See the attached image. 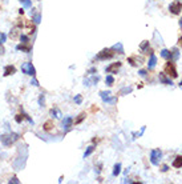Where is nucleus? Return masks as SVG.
Masks as SVG:
<instances>
[{"label": "nucleus", "mask_w": 182, "mask_h": 184, "mask_svg": "<svg viewBox=\"0 0 182 184\" xmlns=\"http://www.w3.org/2000/svg\"><path fill=\"white\" fill-rule=\"evenodd\" d=\"M20 135L15 132H9V133H4V135H0V141L4 147H11L15 141H17Z\"/></svg>", "instance_id": "1"}, {"label": "nucleus", "mask_w": 182, "mask_h": 184, "mask_svg": "<svg viewBox=\"0 0 182 184\" xmlns=\"http://www.w3.org/2000/svg\"><path fill=\"white\" fill-rule=\"evenodd\" d=\"M164 73L167 75L169 78H172V79L178 78V72H177V70H175V64L172 62V60H167V63L165 64Z\"/></svg>", "instance_id": "2"}, {"label": "nucleus", "mask_w": 182, "mask_h": 184, "mask_svg": "<svg viewBox=\"0 0 182 184\" xmlns=\"http://www.w3.org/2000/svg\"><path fill=\"white\" fill-rule=\"evenodd\" d=\"M114 49L113 48H104L103 51H100L97 54V56H96V59L97 60H108V59H112L113 56H114Z\"/></svg>", "instance_id": "3"}, {"label": "nucleus", "mask_w": 182, "mask_h": 184, "mask_svg": "<svg viewBox=\"0 0 182 184\" xmlns=\"http://www.w3.org/2000/svg\"><path fill=\"white\" fill-rule=\"evenodd\" d=\"M21 71H23V73L32 76V78H35V75H36V70H35L33 64H32V63H29V62L21 64Z\"/></svg>", "instance_id": "4"}, {"label": "nucleus", "mask_w": 182, "mask_h": 184, "mask_svg": "<svg viewBox=\"0 0 182 184\" xmlns=\"http://www.w3.org/2000/svg\"><path fill=\"white\" fill-rule=\"evenodd\" d=\"M162 158V152L161 150L156 148V150H151L150 151V161L153 166H158L159 164V159Z\"/></svg>", "instance_id": "5"}, {"label": "nucleus", "mask_w": 182, "mask_h": 184, "mask_svg": "<svg viewBox=\"0 0 182 184\" xmlns=\"http://www.w3.org/2000/svg\"><path fill=\"white\" fill-rule=\"evenodd\" d=\"M169 11L173 15H180L182 12V1L181 0H174V1L169 5Z\"/></svg>", "instance_id": "6"}, {"label": "nucleus", "mask_w": 182, "mask_h": 184, "mask_svg": "<svg viewBox=\"0 0 182 184\" xmlns=\"http://www.w3.org/2000/svg\"><path fill=\"white\" fill-rule=\"evenodd\" d=\"M110 95H112V93L110 92H104V91H101L100 92V96L101 97H103V100L105 101V103H109V104H114L116 101H117V97H110Z\"/></svg>", "instance_id": "7"}, {"label": "nucleus", "mask_w": 182, "mask_h": 184, "mask_svg": "<svg viewBox=\"0 0 182 184\" xmlns=\"http://www.w3.org/2000/svg\"><path fill=\"white\" fill-rule=\"evenodd\" d=\"M121 65H122V63H121V62L112 63V64L108 65V67L105 68V71H106L108 73H117V71L121 68Z\"/></svg>", "instance_id": "8"}, {"label": "nucleus", "mask_w": 182, "mask_h": 184, "mask_svg": "<svg viewBox=\"0 0 182 184\" xmlns=\"http://www.w3.org/2000/svg\"><path fill=\"white\" fill-rule=\"evenodd\" d=\"M128 63H130V65H133V67H137V65H141L142 63H144V59L134 55V56L128 57Z\"/></svg>", "instance_id": "9"}, {"label": "nucleus", "mask_w": 182, "mask_h": 184, "mask_svg": "<svg viewBox=\"0 0 182 184\" xmlns=\"http://www.w3.org/2000/svg\"><path fill=\"white\" fill-rule=\"evenodd\" d=\"M16 49L17 51H21V52H25V54H29L32 51V47L29 43H20L19 45H16Z\"/></svg>", "instance_id": "10"}, {"label": "nucleus", "mask_w": 182, "mask_h": 184, "mask_svg": "<svg viewBox=\"0 0 182 184\" xmlns=\"http://www.w3.org/2000/svg\"><path fill=\"white\" fill-rule=\"evenodd\" d=\"M16 73V68H15V65H11V64H8V65H5L4 67V72H3V76H11V75H15Z\"/></svg>", "instance_id": "11"}, {"label": "nucleus", "mask_w": 182, "mask_h": 184, "mask_svg": "<svg viewBox=\"0 0 182 184\" xmlns=\"http://www.w3.org/2000/svg\"><path fill=\"white\" fill-rule=\"evenodd\" d=\"M73 125V119L71 116H67L64 120H63V127H64V130H69L71 127Z\"/></svg>", "instance_id": "12"}, {"label": "nucleus", "mask_w": 182, "mask_h": 184, "mask_svg": "<svg viewBox=\"0 0 182 184\" xmlns=\"http://www.w3.org/2000/svg\"><path fill=\"white\" fill-rule=\"evenodd\" d=\"M156 64H157V57H156V55L151 52L150 54V60H149V63H148V70H153V68L156 67Z\"/></svg>", "instance_id": "13"}, {"label": "nucleus", "mask_w": 182, "mask_h": 184, "mask_svg": "<svg viewBox=\"0 0 182 184\" xmlns=\"http://www.w3.org/2000/svg\"><path fill=\"white\" fill-rule=\"evenodd\" d=\"M53 128H55V124H53V122H52V120H47V122L43 124V130L47 131V132H51Z\"/></svg>", "instance_id": "14"}, {"label": "nucleus", "mask_w": 182, "mask_h": 184, "mask_svg": "<svg viewBox=\"0 0 182 184\" xmlns=\"http://www.w3.org/2000/svg\"><path fill=\"white\" fill-rule=\"evenodd\" d=\"M25 27L29 28V34H35V32H36V24H35L32 20H27Z\"/></svg>", "instance_id": "15"}, {"label": "nucleus", "mask_w": 182, "mask_h": 184, "mask_svg": "<svg viewBox=\"0 0 182 184\" xmlns=\"http://www.w3.org/2000/svg\"><path fill=\"white\" fill-rule=\"evenodd\" d=\"M161 57H164L165 60H172L173 54L169 51V49H162L161 51Z\"/></svg>", "instance_id": "16"}, {"label": "nucleus", "mask_w": 182, "mask_h": 184, "mask_svg": "<svg viewBox=\"0 0 182 184\" xmlns=\"http://www.w3.org/2000/svg\"><path fill=\"white\" fill-rule=\"evenodd\" d=\"M85 117H87V114H85V112H81V114H80L79 116H77L76 119L73 120V124H74V125H79L80 123H82V120H84Z\"/></svg>", "instance_id": "17"}, {"label": "nucleus", "mask_w": 182, "mask_h": 184, "mask_svg": "<svg viewBox=\"0 0 182 184\" xmlns=\"http://www.w3.org/2000/svg\"><path fill=\"white\" fill-rule=\"evenodd\" d=\"M173 167H174V168H181L182 167V156L181 155H178L177 158L173 160Z\"/></svg>", "instance_id": "18"}, {"label": "nucleus", "mask_w": 182, "mask_h": 184, "mask_svg": "<svg viewBox=\"0 0 182 184\" xmlns=\"http://www.w3.org/2000/svg\"><path fill=\"white\" fill-rule=\"evenodd\" d=\"M159 80H161L164 84H167V86H172V84H173L172 80H170V78L167 79L166 76H165V73H159Z\"/></svg>", "instance_id": "19"}, {"label": "nucleus", "mask_w": 182, "mask_h": 184, "mask_svg": "<svg viewBox=\"0 0 182 184\" xmlns=\"http://www.w3.org/2000/svg\"><path fill=\"white\" fill-rule=\"evenodd\" d=\"M32 20H33L35 24H39V23H40V20H41L40 12H33V11H32Z\"/></svg>", "instance_id": "20"}, {"label": "nucleus", "mask_w": 182, "mask_h": 184, "mask_svg": "<svg viewBox=\"0 0 182 184\" xmlns=\"http://www.w3.org/2000/svg\"><path fill=\"white\" fill-rule=\"evenodd\" d=\"M51 115H52L53 117H56V119H59V117H61V116H63L61 112H60V109H59V108H56V107L51 109Z\"/></svg>", "instance_id": "21"}, {"label": "nucleus", "mask_w": 182, "mask_h": 184, "mask_svg": "<svg viewBox=\"0 0 182 184\" xmlns=\"http://www.w3.org/2000/svg\"><path fill=\"white\" fill-rule=\"evenodd\" d=\"M105 83H106V86H109V87H112L113 84H114V78H113V75H108V76H106Z\"/></svg>", "instance_id": "22"}, {"label": "nucleus", "mask_w": 182, "mask_h": 184, "mask_svg": "<svg viewBox=\"0 0 182 184\" xmlns=\"http://www.w3.org/2000/svg\"><path fill=\"white\" fill-rule=\"evenodd\" d=\"M95 150H96L95 145H90V147H88V148H87V151H85V153H84V159H85V158H88L89 155H92L93 151H95Z\"/></svg>", "instance_id": "23"}, {"label": "nucleus", "mask_w": 182, "mask_h": 184, "mask_svg": "<svg viewBox=\"0 0 182 184\" xmlns=\"http://www.w3.org/2000/svg\"><path fill=\"white\" fill-rule=\"evenodd\" d=\"M120 172H121V164L117 163L114 166V168H113V175H114V176H117V175H120Z\"/></svg>", "instance_id": "24"}, {"label": "nucleus", "mask_w": 182, "mask_h": 184, "mask_svg": "<svg viewBox=\"0 0 182 184\" xmlns=\"http://www.w3.org/2000/svg\"><path fill=\"white\" fill-rule=\"evenodd\" d=\"M23 120H24V115H23V114H17V115L15 116V122L17 123V124L23 123Z\"/></svg>", "instance_id": "25"}, {"label": "nucleus", "mask_w": 182, "mask_h": 184, "mask_svg": "<svg viewBox=\"0 0 182 184\" xmlns=\"http://www.w3.org/2000/svg\"><path fill=\"white\" fill-rule=\"evenodd\" d=\"M44 104H45V95H44V93H41V95L39 96V106L44 107Z\"/></svg>", "instance_id": "26"}, {"label": "nucleus", "mask_w": 182, "mask_h": 184, "mask_svg": "<svg viewBox=\"0 0 182 184\" xmlns=\"http://www.w3.org/2000/svg\"><path fill=\"white\" fill-rule=\"evenodd\" d=\"M19 1H20L25 8H31L32 7V1H31V0H19Z\"/></svg>", "instance_id": "27"}, {"label": "nucleus", "mask_w": 182, "mask_h": 184, "mask_svg": "<svg viewBox=\"0 0 182 184\" xmlns=\"http://www.w3.org/2000/svg\"><path fill=\"white\" fill-rule=\"evenodd\" d=\"M148 47H149V42H148V40H145V42L141 43L140 49H141V51H148Z\"/></svg>", "instance_id": "28"}, {"label": "nucleus", "mask_w": 182, "mask_h": 184, "mask_svg": "<svg viewBox=\"0 0 182 184\" xmlns=\"http://www.w3.org/2000/svg\"><path fill=\"white\" fill-rule=\"evenodd\" d=\"M19 39H20L21 43H29V37L27 36V35H24V34H21L20 36H19Z\"/></svg>", "instance_id": "29"}, {"label": "nucleus", "mask_w": 182, "mask_h": 184, "mask_svg": "<svg viewBox=\"0 0 182 184\" xmlns=\"http://www.w3.org/2000/svg\"><path fill=\"white\" fill-rule=\"evenodd\" d=\"M5 40H7V35H5L4 32H0V43L3 44V43H4Z\"/></svg>", "instance_id": "30"}, {"label": "nucleus", "mask_w": 182, "mask_h": 184, "mask_svg": "<svg viewBox=\"0 0 182 184\" xmlns=\"http://www.w3.org/2000/svg\"><path fill=\"white\" fill-rule=\"evenodd\" d=\"M113 49H114V51H116V49H118V51H120L118 54H124V49H122V45H121V44H116L114 47H113Z\"/></svg>", "instance_id": "31"}, {"label": "nucleus", "mask_w": 182, "mask_h": 184, "mask_svg": "<svg viewBox=\"0 0 182 184\" xmlns=\"http://www.w3.org/2000/svg\"><path fill=\"white\" fill-rule=\"evenodd\" d=\"M81 101H82V96L81 95H77L76 97H74V103L76 104H81Z\"/></svg>", "instance_id": "32"}, {"label": "nucleus", "mask_w": 182, "mask_h": 184, "mask_svg": "<svg viewBox=\"0 0 182 184\" xmlns=\"http://www.w3.org/2000/svg\"><path fill=\"white\" fill-rule=\"evenodd\" d=\"M17 23H16V27L17 28H24V23H23V19H17Z\"/></svg>", "instance_id": "33"}, {"label": "nucleus", "mask_w": 182, "mask_h": 184, "mask_svg": "<svg viewBox=\"0 0 182 184\" xmlns=\"http://www.w3.org/2000/svg\"><path fill=\"white\" fill-rule=\"evenodd\" d=\"M9 36H11V39H15V37L17 36V29H13L12 34H9Z\"/></svg>", "instance_id": "34"}, {"label": "nucleus", "mask_w": 182, "mask_h": 184, "mask_svg": "<svg viewBox=\"0 0 182 184\" xmlns=\"http://www.w3.org/2000/svg\"><path fill=\"white\" fill-rule=\"evenodd\" d=\"M9 183H16V184H19V183H20V180H19V179H17V177H16V176H13L12 179L9 180Z\"/></svg>", "instance_id": "35"}, {"label": "nucleus", "mask_w": 182, "mask_h": 184, "mask_svg": "<svg viewBox=\"0 0 182 184\" xmlns=\"http://www.w3.org/2000/svg\"><path fill=\"white\" fill-rule=\"evenodd\" d=\"M138 73H140V76H142V78H146V75H148V72H146L145 70H141Z\"/></svg>", "instance_id": "36"}, {"label": "nucleus", "mask_w": 182, "mask_h": 184, "mask_svg": "<svg viewBox=\"0 0 182 184\" xmlns=\"http://www.w3.org/2000/svg\"><path fill=\"white\" fill-rule=\"evenodd\" d=\"M97 73V70H96V68H90L89 71H88V73H89V75H93V73Z\"/></svg>", "instance_id": "37"}, {"label": "nucleus", "mask_w": 182, "mask_h": 184, "mask_svg": "<svg viewBox=\"0 0 182 184\" xmlns=\"http://www.w3.org/2000/svg\"><path fill=\"white\" fill-rule=\"evenodd\" d=\"M5 54V49H4V47H3V44L0 43V55H4Z\"/></svg>", "instance_id": "38"}, {"label": "nucleus", "mask_w": 182, "mask_h": 184, "mask_svg": "<svg viewBox=\"0 0 182 184\" xmlns=\"http://www.w3.org/2000/svg\"><path fill=\"white\" fill-rule=\"evenodd\" d=\"M31 84H33L35 87H39V86H40V84L37 83V80H36V79H33V80H32V83H31Z\"/></svg>", "instance_id": "39"}, {"label": "nucleus", "mask_w": 182, "mask_h": 184, "mask_svg": "<svg viewBox=\"0 0 182 184\" xmlns=\"http://www.w3.org/2000/svg\"><path fill=\"white\" fill-rule=\"evenodd\" d=\"M177 44H178V47H181V48H182V36L180 37V39H178V43H177Z\"/></svg>", "instance_id": "40"}, {"label": "nucleus", "mask_w": 182, "mask_h": 184, "mask_svg": "<svg viewBox=\"0 0 182 184\" xmlns=\"http://www.w3.org/2000/svg\"><path fill=\"white\" fill-rule=\"evenodd\" d=\"M167 169H169V167L167 166H162V172H166Z\"/></svg>", "instance_id": "41"}, {"label": "nucleus", "mask_w": 182, "mask_h": 184, "mask_svg": "<svg viewBox=\"0 0 182 184\" xmlns=\"http://www.w3.org/2000/svg\"><path fill=\"white\" fill-rule=\"evenodd\" d=\"M19 13H20V15H24V10H23V8H20V10H19Z\"/></svg>", "instance_id": "42"}, {"label": "nucleus", "mask_w": 182, "mask_h": 184, "mask_svg": "<svg viewBox=\"0 0 182 184\" xmlns=\"http://www.w3.org/2000/svg\"><path fill=\"white\" fill-rule=\"evenodd\" d=\"M180 26H181V27H182V18H181V19H180Z\"/></svg>", "instance_id": "43"}, {"label": "nucleus", "mask_w": 182, "mask_h": 184, "mask_svg": "<svg viewBox=\"0 0 182 184\" xmlns=\"http://www.w3.org/2000/svg\"><path fill=\"white\" fill-rule=\"evenodd\" d=\"M181 86H182V81H181V83H180V87H181Z\"/></svg>", "instance_id": "44"}]
</instances>
